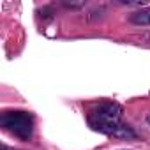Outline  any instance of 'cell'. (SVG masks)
<instances>
[{"instance_id":"obj_1","label":"cell","mask_w":150,"mask_h":150,"mask_svg":"<svg viewBox=\"0 0 150 150\" xmlns=\"http://www.w3.org/2000/svg\"><path fill=\"white\" fill-rule=\"evenodd\" d=\"M0 124L6 131L20 139H30L34 131V120L27 111H6L0 117Z\"/></svg>"},{"instance_id":"obj_2","label":"cell","mask_w":150,"mask_h":150,"mask_svg":"<svg viewBox=\"0 0 150 150\" xmlns=\"http://www.w3.org/2000/svg\"><path fill=\"white\" fill-rule=\"evenodd\" d=\"M122 106L117 103H104L99 108L94 110L92 118H90V125L94 129L103 127V125H110V124H118L122 122Z\"/></svg>"},{"instance_id":"obj_3","label":"cell","mask_w":150,"mask_h":150,"mask_svg":"<svg viewBox=\"0 0 150 150\" xmlns=\"http://www.w3.org/2000/svg\"><path fill=\"white\" fill-rule=\"evenodd\" d=\"M96 131H99V132H103V134H108V136H113V138H120V139H134V138H136L134 129H132L131 125L124 124V122L103 125V127H97Z\"/></svg>"},{"instance_id":"obj_4","label":"cell","mask_w":150,"mask_h":150,"mask_svg":"<svg viewBox=\"0 0 150 150\" xmlns=\"http://www.w3.org/2000/svg\"><path fill=\"white\" fill-rule=\"evenodd\" d=\"M129 21H131V23H134V25L148 27V25H150V7H145V9L134 11V13L129 16Z\"/></svg>"},{"instance_id":"obj_5","label":"cell","mask_w":150,"mask_h":150,"mask_svg":"<svg viewBox=\"0 0 150 150\" xmlns=\"http://www.w3.org/2000/svg\"><path fill=\"white\" fill-rule=\"evenodd\" d=\"M64 6L69 7V9H80V7L85 6V2H64Z\"/></svg>"},{"instance_id":"obj_6","label":"cell","mask_w":150,"mask_h":150,"mask_svg":"<svg viewBox=\"0 0 150 150\" xmlns=\"http://www.w3.org/2000/svg\"><path fill=\"white\" fill-rule=\"evenodd\" d=\"M0 150H14V148H9L7 145H2V148H0Z\"/></svg>"},{"instance_id":"obj_7","label":"cell","mask_w":150,"mask_h":150,"mask_svg":"<svg viewBox=\"0 0 150 150\" xmlns=\"http://www.w3.org/2000/svg\"><path fill=\"white\" fill-rule=\"evenodd\" d=\"M146 122H148V124H150V113H148V117H146Z\"/></svg>"}]
</instances>
